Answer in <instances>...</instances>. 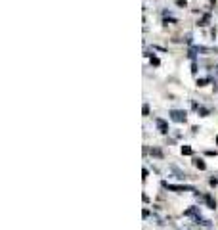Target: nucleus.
Wrapping results in <instances>:
<instances>
[{
  "instance_id": "f257e3e1",
  "label": "nucleus",
  "mask_w": 218,
  "mask_h": 230,
  "mask_svg": "<svg viewBox=\"0 0 218 230\" xmlns=\"http://www.w3.org/2000/svg\"><path fill=\"white\" fill-rule=\"evenodd\" d=\"M163 186L167 190H172V192H193V188L191 186H182V184H168V182H163Z\"/></svg>"
},
{
  "instance_id": "f03ea898",
  "label": "nucleus",
  "mask_w": 218,
  "mask_h": 230,
  "mask_svg": "<svg viewBox=\"0 0 218 230\" xmlns=\"http://www.w3.org/2000/svg\"><path fill=\"white\" fill-rule=\"evenodd\" d=\"M170 119L176 121V123H186V111H182V109H170Z\"/></svg>"
},
{
  "instance_id": "7ed1b4c3",
  "label": "nucleus",
  "mask_w": 218,
  "mask_h": 230,
  "mask_svg": "<svg viewBox=\"0 0 218 230\" xmlns=\"http://www.w3.org/2000/svg\"><path fill=\"white\" fill-rule=\"evenodd\" d=\"M155 125H157V129H159L163 134H167V132H168V125H167V121H163V119H159V117H157V119H155Z\"/></svg>"
},
{
  "instance_id": "20e7f679",
  "label": "nucleus",
  "mask_w": 218,
  "mask_h": 230,
  "mask_svg": "<svg viewBox=\"0 0 218 230\" xmlns=\"http://www.w3.org/2000/svg\"><path fill=\"white\" fill-rule=\"evenodd\" d=\"M184 215H186V217H195V219H199V207H190V209H186V211H184Z\"/></svg>"
},
{
  "instance_id": "39448f33",
  "label": "nucleus",
  "mask_w": 218,
  "mask_h": 230,
  "mask_svg": "<svg viewBox=\"0 0 218 230\" xmlns=\"http://www.w3.org/2000/svg\"><path fill=\"white\" fill-rule=\"evenodd\" d=\"M205 201H207V205H209L210 209H214V207H216V199H214L210 194H207V196H205Z\"/></svg>"
},
{
  "instance_id": "423d86ee",
  "label": "nucleus",
  "mask_w": 218,
  "mask_h": 230,
  "mask_svg": "<svg viewBox=\"0 0 218 230\" xmlns=\"http://www.w3.org/2000/svg\"><path fill=\"white\" fill-rule=\"evenodd\" d=\"M193 165H195L199 171H205V169H207V165H205V161H203V159H199V157H195V159H193Z\"/></svg>"
},
{
  "instance_id": "0eeeda50",
  "label": "nucleus",
  "mask_w": 218,
  "mask_h": 230,
  "mask_svg": "<svg viewBox=\"0 0 218 230\" xmlns=\"http://www.w3.org/2000/svg\"><path fill=\"white\" fill-rule=\"evenodd\" d=\"M195 222H199V224H201V226H205V228H210V226H212V222H210V221H205V219H201V217L197 219Z\"/></svg>"
},
{
  "instance_id": "6e6552de",
  "label": "nucleus",
  "mask_w": 218,
  "mask_h": 230,
  "mask_svg": "<svg viewBox=\"0 0 218 230\" xmlns=\"http://www.w3.org/2000/svg\"><path fill=\"white\" fill-rule=\"evenodd\" d=\"M195 109H197V113H199V115H203V117H205V115H209V109H207V107H201V106H197Z\"/></svg>"
},
{
  "instance_id": "1a4fd4ad",
  "label": "nucleus",
  "mask_w": 218,
  "mask_h": 230,
  "mask_svg": "<svg viewBox=\"0 0 218 230\" xmlns=\"http://www.w3.org/2000/svg\"><path fill=\"white\" fill-rule=\"evenodd\" d=\"M209 17H210L209 14H205V15H203V19H201V21H199V25H201V27H205V25L209 23Z\"/></svg>"
},
{
  "instance_id": "9d476101",
  "label": "nucleus",
  "mask_w": 218,
  "mask_h": 230,
  "mask_svg": "<svg viewBox=\"0 0 218 230\" xmlns=\"http://www.w3.org/2000/svg\"><path fill=\"white\" fill-rule=\"evenodd\" d=\"M182 153H184V155H191L193 152H191V148H190V146H182Z\"/></svg>"
},
{
  "instance_id": "9b49d317",
  "label": "nucleus",
  "mask_w": 218,
  "mask_h": 230,
  "mask_svg": "<svg viewBox=\"0 0 218 230\" xmlns=\"http://www.w3.org/2000/svg\"><path fill=\"white\" fill-rule=\"evenodd\" d=\"M151 155H155V157H163V152H161V150H157V148H153V150H151Z\"/></svg>"
},
{
  "instance_id": "f8f14e48",
  "label": "nucleus",
  "mask_w": 218,
  "mask_h": 230,
  "mask_svg": "<svg viewBox=\"0 0 218 230\" xmlns=\"http://www.w3.org/2000/svg\"><path fill=\"white\" fill-rule=\"evenodd\" d=\"M207 83H209V79H199V81H197V84H199V86H205Z\"/></svg>"
},
{
  "instance_id": "ddd939ff",
  "label": "nucleus",
  "mask_w": 218,
  "mask_h": 230,
  "mask_svg": "<svg viewBox=\"0 0 218 230\" xmlns=\"http://www.w3.org/2000/svg\"><path fill=\"white\" fill-rule=\"evenodd\" d=\"M176 4L180 6V8H186V0H176Z\"/></svg>"
},
{
  "instance_id": "4468645a",
  "label": "nucleus",
  "mask_w": 218,
  "mask_h": 230,
  "mask_svg": "<svg viewBox=\"0 0 218 230\" xmlns=\"http://www.w3.org/2000/svg\"><path fill=\"white\" fill-rule=\"evenodd\" d=\"M151 65H159V60L157 58H151Z\"/></svg>"
},
{
  "instance_id": "2eb2a0df",
  "label": "nucleus",
  "mask_w": 218,
  "mask_h": 230,
  "mask_svg": "<svg viewBox=\"0 0 218 230\" xmlns=\"http://www.w3.org/2000/svg\"><path fill=\"white\" fill-rule=\"evenodd\" d=\"M149 215H151V213H149V209H144V219H147Z\"/></svg>"
},
{
  "instance_id": "dca6fc26",
  "label": "nucleus",
  "mask_w": 218,
  "mask_h": 230,
  "mask_svg": "<svg viewBox=\"0 0 218 230\" xmlns=\"http://www.w3.org/2000/svg\"><path fill=\"white\" fill-rule=\"evenodd\" d=\"M216 144H218V136H216Z\"/></svg>"
}]
</instances>
